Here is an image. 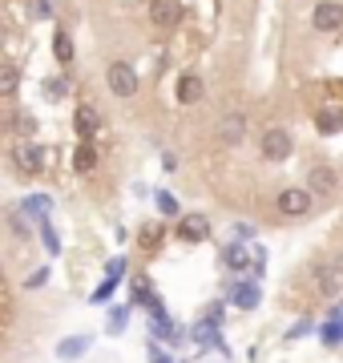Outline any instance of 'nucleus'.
<instances>
[{"instance_id": "obj_1", "label": "nucleus", "mask_w": 343, "mask_h": 363, "mask_svg": "<svg viewBox=\"0 0 343 363\" xmlns=\"http://www.w3.org/2000/svg\"><path fill=\"white\" fill-rule=\"evenodd\" d=\"M275 210H279V218H307L315 210V194L307 186H287V190H279Z\"/></svg>"}, {"instance_id": "obj_2", "label": "nucleus", "mask_w": 343, "mask_h": 363, "mask_svg": "<svg viewBox=\"0 0 343 363\" xmlns=\"http://www.w3.org/2000/svg\"><path fill=\"white\" fill-rule=\"evenodd\" d=\"M259 154H263V162H271V166H283V162L295 154V138H291L283 125H271V130H263V138H259Z\"/></svg>"}, {"instance_id": "obj_3", "label": "nucleus", "mask_w": 343, "mask_h": 363, "mask_svg": "<svg viewBox=\"0 0 343 363\" xmlns=\"http://www.w3.org/2000/svg\"><path fill=\"white\" fill-rule=\"evenodd\" d=\"M13 166L25 174V178H40L45 174V150H40L37 142H16L13 145Z\"/></svg>"}, {"instance_id": "obj_4", "label": "nucleus", "mask_w": 343, "mask_h": 363, "mask_svg": "<svg viewBox=\"0 0 343 363\" xmlns=\"http://www.w3.org/2000/svg\"><path fill=\"white\" fill-rule=\"evenodd\" d=\"M226 298L235 303L238 311H254L263 303V286L254 283V279H230L226 283Z\"/></svg>"}, {"instance_id": "obj_5", "label": "nucleus", "mask_w": 343, "mask_h": 363, "mask_svg": "<svg viewBox=\"0 0 343 363\" xmlns=\"http://www.w3.org/2000/svg\"><path fill=\"white\" fill-rule=\"evenodd\" d=\"M106 85H109V93H113V97H121V101H125V97H133V93H137V85H142V81H137V73H133L125 61H113V65L106 69Z\"/></svg>"}, {"instance_id": "obj_6", "label": "nucleus", "mask_w": 343, "mask_h": 363, "mask_svg": "<svg viewBox=\"0 0 343 363\" xmlns=\"http://www.w3.org/2000/svg\"><path fill=\"white\" fill-rule=\"evenodd\" d=\"M307 190H311L315 198H335V194H339V169L323 166V162L311 166V169H307Z\"/></svg>"}, {"instance_id": "obj_7", "label": "nucleus", "mask_w": 343, "mask_h": 363, "mask_svg": "<svg viewBox=\"0 0 343 363\" xmlns=\"http://www.w3.org/2000/svg\"><path fill=\"white\" fill-rule=\"evenodd\" d=\"M150 335H154V343H170V347H178V343L186 339V331L166 315V307H154V311H150Z\"/></svg>"}, {"instance_id": "obj_8", "label": "nucleus", "mask_w": 343, "mask_h": 363, "mask_svg": "<svg viewBox=\"0 0 343 363\" xmlns=\"http://www.w3.org/2000/svg\"><path fill=\"white\" fill-rule=\"evenodd\" d=\"M311 28L315 33H339L343 28V4L339 0H319L311 9Z\"/></svg>"}, {"instance_id": "obj_9", "label": "nucleus", "mask_w": 343, "mask_h": 363, "mask_svg": "<svg viewBox=\"0 0 343 363\" xmlns=\"http://www.w3.org/2000/svg\"><path fill=\"white\" fill-rule=\"evenodd\" d=\"M223 262H226V271H235V279H242V274H251V267H254V250L235 238V242L223 247Z\"/></svg>"}, {"instance_id": "obj_10", "label": "nucleus", "mask_w": 343, "mask_h": 363, "mask_svg": "<svg viewBox=\"0 0 343 363\" xmlns=\"http://www.w3.org/2000/svg\"><path fill=\"white\" fill-rule=\"evenodd\" d=\"M319 343L327 351L343 347V307H327V319L319 323Z\"/></svg>"}, {"instance_id": "obj_11", "label": "nucleus", "mask_w": 343, "mask_h": 363, "mask_svg": "<svg viewBox=\"0 0 343 363\" xmlns=\"http://www.w3.org/2000/svg\"><path fill=\"white\" fill-rule=\"evenodd\" d=\"M174 234H178L182 242H206V238H210V218H206V214H182Z\"/></svg>"}, {"instance_id": "obj_12", "label": "nucleus", "mask_w": 343, "mask_h": 363, "mask_svg": "<svg viewBox=\"0 0 343 363\" xmlns=\"http://www.w3.org/2000/svg\"><path fill=\"white\" fill-rule=\"evenodd\" d=\"M214 138L223 145H238L242 138H247V113H223V121H218V130H214Z\"/></svg>"}, {"instance_id": "obj_13", "label": "nucleus", "mask_w": 343, "mask_h": 363, "mask_svg": "<svg viewBox=\"0 0 343 363\" xmlns=\"http://www.w3.org/2000/svg\"><path fill=\"white\" fill-rule=\"evenodd\" d=\"M73 130H77L81 142H93L97 130H101V113H97V105H81L77 113H73Z\"/></svg>"}, {"instance_id": "obj_14", "label": "nucleus", "mask_w": 343, "mask_h": 363, "mask_svg": "<svg viewBox=\"0 0 343 363\" xmlns=\"http://www.w3.org/2000/svg\"><path fill=\"white\" fill-rule=\"evenodd\" d=\"M130 307H145V311H154V307H162L158 291H154V283L145 279V274H137L130 283Z\"/></svg>"}, {"instance_id": "obj_15", "label": "nucleus", "mask_w": 343, "mask_h": 363, "mask_svg": "<svg viewBox=\"0 0 343 363\" xmlns=\"http://www.w3.org/2000/svg\"><path fill=\"white\" fill-rule=\"evenodd\" d=\"M150 21L162 28H174L182 21V4L178 0H150Z\"/></svg>"}, {"instance_id": "obj_16", "label": "nucleus", "mask_w": 343, "mask_h": 363, "mask_svg": "<svg viewBox=\"0 0 343 363\" xmlns=\"http://www.w3.org/2000/svg\"><path fill=\"white\" fill-rule=\"evenodd\" d=\"M202 97H206V81H202L198 73H182V77H178V101L198 105Z\"/></svg>"}, {"instance_id": "obj_17", "label": "nucleus", "mask_w": 343, "mask_h": 363, "mask_svg": "<svg viewBox=\"0 0 343 363\" xmlns=\"http://www.w3.org/2000/svg\"><path fill=\"white\" fill-rule=\"evenodd\" d=\"M93 347V335H69L57 343V359H81Z\"/></svg>"}, {"instance_id": "obj_18", "label": "nucleus", "mask_w": 343, "mask_h": 363, "mask_svg": "<svg viewBox=\"0 0 343 363\" xmlns=\"http://www.w3.org/2000/svg\"><path fill=\"white\" fill-rule=\"evenodd\" d=\"M93 169H97V145L81 142L77 154H73V174H93Z\"/></svg>"}, {"instance_id": "obj_19", "label": "nucleus", "mask_w": 343, "mask_h": 363, "mask_svg": "<svg viewBox=\"0 0 343 363\" xmlns=\"http://www.w3.org/2000/svg\"><path fill=\"white\" fill-rule=\"evenodd\" d=\"M130 327V303H121V307H109V315H106V331L109 335H121Z\"/></svg>"}, {"instance_id": "obj_20", "label": "nucleus", "mask_w": 343, "mask_h": 363, "mask_svg": "<svg viewBox=\"0 0 343 363\" xmlns=\"http://www.w3.org/2000/svg\"><path fill=\"white\" fill-rule=\"evenodd\" d=\"M162 238H166V230H162L158 222H145L142 230H137V242H142V250H158Z\"/></svg>"}, {"instance_id": "obj_21", "label": "nucleus", "mask_w": 343, "mask_h": 363, "mask_svg": "<svg viewBox=\"0 0 343 363\" xmlns=\"http://www.w3.org/2000/svg\"><path fill=\"white\" fill-rule=\"evenodd\" d=\"M49 206H53V198H49V194H33V198H25V202H21V210H25L28 218H45V214H49Z\"/></svg>"}, {"instance_id": "obj_22", "label": "nucleus", "mask_w": 343, "mask_h": 363, "mask_svg": "<svg viewBox=\"0 0 343 363\" xmlns=\"http://www.w3.org/2000/svg\"><path fill=\"white\" fill-rule=\"evenodd\" d=\"M53 52H57V61H61V65L73 61V37H69L65 28H57V33H53Z\"/></svg>"}, {"instance_id": "obj_23", "label": "nucleus", "mask_w": 343, "mask_h": 363, "mask_svg": "<svg viewBox=\"0 0 343 363\" xmlns=\"http://www.w3.org/2000/svg\"><path fill=\"white\" fill-rule=\"evenodd\" d=\"M21 89V73L13 65H0V97H13Z\"/></svg>"}, {"instance_id": "obj_24", "label": "nucleus", "mask_w": 343, "mask_h": 363, "mask_svg": "<svg viewBox=\"0 0 343 363\" xmlns=\"http://www.w3.org/2000/svg\"><path fill=\"white\" fill-rule=\"evenodd\" d=\"M154 202H158V210L166 214V218H182V206H178V198H174L170 190H158V194H154Z\"/></svg>"}, {"instance_id": "obj_25", "label": "nucleus", "mask_w": 343, "mask_h": 363, "mask_svg": "<svg viewBox=\"0 0 343 363\" xmlns=\"http://www.w3.org/2000/svg\"><path fill=\"white\" fill-rule=\"evenodd\" d=\"M40 242H45V250H49V255H61V234L53 230V226H49V222H45V226H40Z\"/></svg>"}, {"instance_id": "obj_26", "label": "nucleus", "mask_w": 343, "mask_h": 363, "mask_svg": "<svg viewBox=\"0 0 343 363\" xmlns=\"http://www.w3.org/2000/svg\"><path fill=\"white\" fill-rule=\"evenodd\" d=\"M45 97H53V101L69 97V81L65 77H49V81H45Z\"/></svg>"}, {"instance_id": "obj_27", "label": "nucleus", "mask_w": 343, "mask_h": 363, "mask_svg": "<svg viewBox=\"0 0 343 363\" xmlns=\"http://www.w3.org/2000/svg\"><path fill=\"white\" fill-rule=\"evenodd\" d=\"M125 271H130L125 255H118V259H109V262H106V279H113V283H121V279H125Z\"/></svg>"}, {"instance_id": "obj_28", "label": "nucleus", "mask_w": 343, "mask_h": 363, "mask_svg": "<svg viewBox=\"0 0 343 363\" xmlns=\"http://www.w3.org/2000/svg\"><path fill=\"white\" fill-rule=\"evenodd\" d=\"M311 327H315V319H311V315H303V319H299V323H291L287 339H291V343H295V339H303L307 331H311Z\"/></svg>"}, {"instance_id": "obj_29", "label": "nucleus", "mask_w": 343, "mask_h": 363, "mask_svg": "<svg viewBox=\"0 0 343 363\" xmlns=\"http://www.w3.org/2000/svg\"><path fill=\"white\" fill-rule=\"evenodd\" d=\"M202 319H210L214 327H223V319H226V307H223V303H210V307H206V315H202Z\"/></svg>"}, {"instance_id": "obj_30", "label": "nucleus", "mask_w": 343, "mask_h": 363, "mask_svg": "<svg viewBox=\"0 0 343 363\" xmlns=\"http://www.w3.org/2000/svg\"><path fill=\"white\" fill-rule=\"evenodd\" d=\"M33 16L37 21H49L53 16V0H33Z\"/></svg>"}, {"instance_id": "obj_31", "label": "nucleus", "mask_w": 343, "mask_h": 363, "mask_svg": "<svg viewBox=\"0 0 343 363\" xmlns=\"http://www.w3.org/2000/svg\"><path fill=\"white\" fill-rule=\"evenodd\" d=\"M113 291H118V283H113V279H106V283H101L97 291H93V303H106V298L113 295Z\"/></svg>"}, {"instance_id": "obj_32", "label": "nucleus", "mask_w": 343, "mask_h": 363, "mask_svg": "<svg viewBox=\"0 0 343 363\" xmlns=\"http://www.w3.org/2000/svg\"><path fill=\"white\" fill-rule=\"evenodd\" d=\"M9 226H13V230L21 234V238H28V222H25V214H21V210H16L13 218H9Z\"/></svg>"}, {"instance_id": "obj_33", "label": "nucleus", "mask_w": 343, "mask_h": 363, "mask_svg": "<svg viewBox=\"0 0 343 363\" xmlns=\"http://www.w3.org/2000/svg\"><path fill=\"white\" fill-rule=\"evenodd\" d=\"M235 234H238V242H251V238H254V226H251V222H235Z\"/></svg>"}, {"instance_id": "obj_34", "label": "nucleus", "mask_w": 343, "mask_h": 363, "mask_svg": "<svg viewBox=\"0 0 343 363\" xmlns=\"http://www.w3.org/2000/svg\"><path fill=\"white\" fill-rule=\"evenodd\" d=\"M150 363H174V359L162 351V343H150Z\"/></svg>"}, {"instance_id": "obj_35", "label": "nucleus", "mask_w": 343, "mask_h": 363, "mask_svg": "<svg viewBox=\"0 0 343 363\" xmlns=\"http://www.w3.org/2000/svg\"><path fill=\"white\" fill-rule=\"evenodd\" d=\"M45 279H49V271H33L28 274V286H45Z\"/></svg>"}]
</instances>
